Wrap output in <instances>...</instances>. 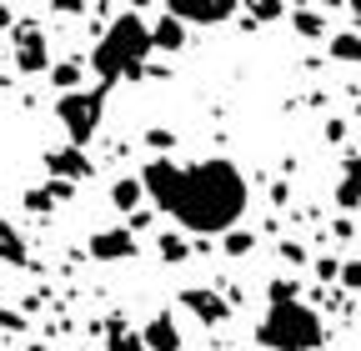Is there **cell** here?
<instances>
[{
    "label": "cell",
    "instance_id": "cell-13",
    "mask_svg": "<svg viewBox=\"0 0 361 351\" xmlns=\"http://www.w3.org/2000/svg\"><path fill=\"white\" fill-rule=\"evenodd\" d=\"M45 166H51V171H61V176H85V161H80V156H51Z\"/></svg>",
    "mask_w": 361,
    "mask_h": 351
},
{
    "label": "cell",
    "instance_id": "cell-1",
    "mask_svg": "<svg viewBox=\"0 0 361 351\" xmlns=\"http://www.w3.org/2000/svg\"><path fill=\"white\" fill-rule=\"evenodd\" d=\"M141 181L156 211L176 216L186 231H201V236L231 231L246 211V176L231 161H201V166L151 161L141 171Z\"/></svg>",
    "mask_w": 361,
    "mask_h": 351
},
{
    "label": "cell",
    "instance_id": "cell-6",
    "mask_svg": "<svg viewBox=\"0 0 361 351\" xmlns=\"http://www.w3.org/2000/svg\"><path fill=\"white\" fill-rule=\"evenodd\" d=\"M141 336H146V351H180V331H176L171 316H156Z\"/></svg>",
    "mask_w": 361,
    "mask_h": 351
},
{
    "label": "cell",
    "instance_id": "cell-7",
    "mask_svg": "<svg viewBox=\"0 0 361 351\" xmlns=\"http://www.w3.org/2000/svg\"><path fill=\"white\" fill-rule=\"evenodd\" d=\"M16 40H20L16 66H20V70H40V66H45V46H40V35H35L30 25H20V30H16Z\"/></svg>",
    "mask_w": 361,
    "mask_h": 351
},
{
    "label": "cell",
    "instance_id": "cell-12",
    "mask_svg": "<svg viewBox=\"0 0 361 351\" xmlns=\"http://www.w3.org/2000/svg\"><path fill=\"white\" fill-rule=\"evenodd\" d=\"M111 351H146V336H135V331H126L121 321L111 326Z\"/></svg>",
    "mask_w": 361,
    "mask_h": 351
},
{
    "label": "cell",
    "instance_id": "cell-16",
    "mask_svg": "<svg viewBox=\"0 0 361 351\" xmlns=\"http://www.w3.org/2000/svg\"><path fill=\"white\" fill-rule=\"evenodd\" d=\"M296 30L301 35H322V16H316V11H296Z\"/></svg>",
    "mask_w": 361,
    "mask_h": 351
},
{
    "label": "cell",
    "instance_id": "cell-5",
    "mask_svg": "<svg viewBox=\"0 0 361 351\" xmlns=\"http://www.w3.org/2000/svg\"><path fill=\"white\" fill-rule=\"evenodd\" d=\"M90 256H101V261L135 256V236L130 231H96V236H90Z\"/></svg>",
    "mask_w": 361,
    "mask_h": 351
},
{
    "label": "cell",
    "instance_id": "cell-14",
    "mask_svg": "<svg viewBox=\"0 0 361 351\" xmlns=\"http://www.w3.org/2000/svg\"><path fill=\"white\" fill-rule=\"evenodd\" d=\"M51 80L61 85L66 96H75V80H80V70H75V66H56V70H51Z\"/></svg>",
    "mask_w": 361,
    "mask_h": 351
},
{
    "label": "cell",
    "instance_id": "cell-10",
    "mask_svg": "<svg viewBox=\"0 0 361 351\" xmlns=\"http://www.w3.org/2000/svg\"><path fill=\"white\" fill-rule=\"evenodd\" d=\"M180 40H186V25H180L176 16H166L156 25V51H180Z\"/></svg>",
    "mask_w": 361,
    "mask_h": 351
},
{
    "label": "cell",
    "instance_id": "cell-11",
    "mask_svg": "<svg viewBox=\"0 0 361 351\" xmlns=\"http://www.w3.org/2000/svg\"><path fill=\"white\" fill-rule=\"evenodd\" d=\"M176 20H221V16H231V6H171Z\"/></svg>",
    "mask_w": 361,
    "mask_h": 351
},
{
    "label": "cell",
    "instance_id": "cell-4",
    "mask_svg": "<svg viewBox=\"0 0 361 351\" xmlns=\"http://www.w3.org/2000/svg\"><path fill=\"white\" fill-rule=\"evenodd\" d=\"M101 101H106V91H101V85H96V91L61 96L56 116L66 121V130H71V141H75V146H85L90 136H96V125H101Z\"/></svg>",
    "mask_w": 361,
    "mask_h": 351
},
{
    "label": "cell",
    "instance_id": "cell-9",
    "mask_svg": "<svg viewBox=\"0 0 361 351\" xmlns=\"http://www.w3.org/2000/svg\"><path fill=\"white\" fill-rule=\"evenodd\" d=\"M141 196H146V181H141V176H126V181H116V191H111V201H116L121 211H130Z\"/></svg>",
    "mask_w": 361,
    "mask_h": 351
},
{
    "label": "cell",
    "instance_id": "cell-3",
    "mask_svg": "<svg viewBox=\"0 0 361 351\" xmlns=\"http://www.w3.org/2000/svg\"><path fill=\"white\" fill-rule=\"evenodd\" d=\"M146 51H156V30H146L135 16H121L106 40L96 46V70L101 80H121V75H135V66L146 61Z\"/></svg>",
    "mask_w": 361,
    "mask_h": 351
},
{
    "label": "cell",
    "instance_id": "cell-20",
    "mask_svg": "<svg viewBox=\"0 0 361 351\" xmlns=\"http://www.w3.org/2000/svg\"><path fill=\"white\" fill-rule=\"evenodd\" d=\"M226 251H231V256H246V251H251V236H246V231H236V236H226Z\"/></svg>",
    "mask_w": 361,
    "mask_h": 351
},
{
    "label": "cell",
    "instance_id": "cell-2",
    "mask_svg": "<svg viewBox=\"0 0 361 351\" xmlns=\"http://www.w3.org/2000/svg\"><path fill=\"white\" fill-rule=\"evenodd\" d=\"M256 336L271 351H316V346H322V321H316L311 306H301L291 296L286 281H276V286H271V312H266Z\"/></svg>",
    "mask_w": 361,
    "mask_h": 351
},
{
    "label": "cell",
    "instance_id": "cell-18",
    "mask_svg": "<svg viewBox=\"0 0 361 351\" xmlns=\"http://www.w3.org/2000/svg\"><path fill=\"white\" fill-rule=\"evenodd\" d=\"M161 256H166V261H180V256H186V241H176V236H161Z\"/></svg>",
    "mask_w": 361,
    "mask_h": 351
},
{
    "label": "cell",
    "instance_id": "cell-17",
    "mask_svg": "<svg viewBox=\"0 0 361 351\" xmlns=\"http://www.w3.org/2000/svg\"><path fill=\"white\" fill-rule=\"evenodd\" d=\"M361 201V176H346V186H341V206H356Z\"/></svg>",
    "mask_w": 361,
    "mask_h": 351
},
{
    "label": "cell",
    "instance_id": "cell-8",
    "mask_svg": "<svg viewBox=\"0 0 361 351\" xmlns=\"http://www.w3.org/2000/svg\"><path fill=\"white\" fill-rule=\"evenodd\" d=\"M180 306H191L201 321H221V316H226V301L211 296V291H186V296H180Z\"/></svg>",
    "mask_w": 361,
    "mask_h": 351
},
{
    "label": "cell",
    "instance_id": "cell-21",
    "mask_svg": "<svg viewBox=\"0 0 361 351\" xmlns=\"http://www.w3.org/2000/svg\"><path fill=\"white\" fill-rule=\"evenodd\" d=\"M6 261H16V266H20V261H25V246L16 241V231H6Z\"/></svg>",
    "mask_w": 361,
    "mask_h": 351
},
{
    "label": "cell",
    "instance_id": "cell-19",
    "mask_svg": "<svg viewBox=\"0 0 361 351\" xmlns=\"http://www.w3.org/2000/svg\"><path fill=\"white\" fill-rule=\"evenodd\" d=\"M341 286L361 291V261H346V266H341Z\"/></svg>",
    "mask_w": 361,
    "mask_h": 351
},
{
    "label": "cell",
    "instance_id": "cell-15",
    "mask_svg": "<svg viewBox=\"0 0 361 351\" xmlns=\"http://www.w3.org/2000/svg\"><path fill=\"white\" fill-rule=\"evenodd\" d=\"M341 61H361V40L356 35H336V46H331Z\"/></svg>",
    "mask_w": 361,
    "mask_h": 351
}]
</instances>
